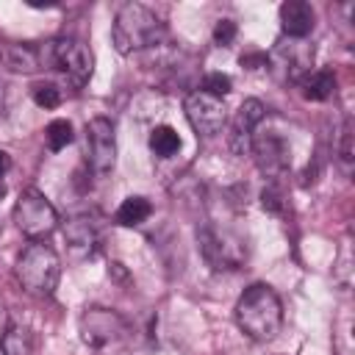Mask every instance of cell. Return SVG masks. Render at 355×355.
<instances>
[{
    "instance_id": "cell-10",
    "label": "cell",
    "mask_w": 355,
    "mask_h": 355,
    "mask_svg": "<svg viewBox=\"0 0 355 355\" xmlns=\"http://www.w3.org/2000/svg\"><path fill=\"white\" fill-rule=\"evenodd\" d=\"M250 153H252L261 175H266L272 183H277L291 166V144L275 130L255 133L252 144H250Z\"/></svg>"
},
{
    "instance_id": "cell-28",
    "label": "cell",
    "mask_w": 355,
    "mask_h": 355,
    "mask_svg": "<svg viewBox=\"0 0 355 355\" xmlns=\"http://www.w3.org/2000/svg\"><path fill=\"white\" fill-rule=\"evenodd\" d=\"M0 355H6V349H3V344H0Z\"/></svg>"
},
{
    "instance_id": "cell-16",
    "label": "cell",
    "mask_w": 355,
    "mask_h": 355,
    "mask_svg": "<svg viewBox=\"0 0 355 355\" xmlns=\"http://www.w3.org/2000/svg\"><path fill=\"white\" fill-rule=\"evenodd\" d=\"M147 144H150L153 155H158V158H172V155L180 150V136H178L175 128H169V125H158V128L150 130Z\"/></svg>"
},
{
    "instance_id": "cell-13",
    "label": "cell",
    "mask_w": 355,
    "mask_h": 355,
    "mask_svg": "<svg viewBox=\"0 0 355 355\" xmlns=\"http://www.w3.org/2000/svg\"><path fill=\"white\" fill-rule=\"evenodd\" d=\"M64 239H67V247H69V252L75 258H89L97 250V227L86 216L69 219L64 225Z\"/></svg>"
},
{
    "instance_id": "cell-19",
    "label": "cell",
    "mask_w": 355,
    "mask_h": 355,
    "mask_svg": "<svg viewBox=\"0 0 355 355\" xmlns=\"http://www.w3.org/2000/svg\"><path fill=\"white\" fill-rule=\"evenodd\" d=\"M336 161L341 166L344 175H352V164H355V153H352V119H344L341 133H338V147H336Z\"/></svg>"
},
{
    "instance_id": "cell-20",
    "label": "cell",
    "mask_w": 355,
    "mask_h": 355,
    "mask_svg": "<svg viewBox=\"0 0 355 355\" xmlns=\"http://www.w3.org/2000/svg\"><path fill=\"white\" fill-rule=\"evenodd\" d=\"M31 97L39 108H58L61 105V89L55 83H36L31 89Z\"/></svg>"
},
{
    "instance_id": "cell-4",
    "label": "cell",
    "mask_w": 355,
    "mask_h": 355,
    "mask_svg": "<svg viewBox=\"0 0 355 355\" xmlns=\"http://www.w3.org/2000/svg\"><path fill=\"white\" fill-rule=\"evenodd\" d=\"M39 50H42V67L61 69L72 86H83L92 78L94 61H92V53H89V47L83 42L61 36L55 42H47Z\"/></svg>"
},
{
    "instance_id": "cell-9",
    "label": "cell",
    "mask_w": 355,
    "mask_h": 355,
    "mask_svg": "<svg viewBox=\"0 0 355 355\" xmlns=\"http://www.w3.org/2000/svg\"><path fill=\"white\" fill-rule=\"evenodd\" d=\"M183 111H186V119L191 125V130L202 139H211L216 133H222L225 122H227V114H225V103L219 97H211L205 92H189L186 100H183Z\"/></svg>"
},
{
    "instance_id": "cell-22",
    "label": "cell",
    "mask_w": 355,
    "mask_h": 355,
    "mask_svg": "<svg viewBox=\"0 0 355 355\" xmlns=\"http://www.w3.org/2000/svg\"><path fill=\"white\" fill-rule=\"evenodd\" d=\"M3 349H6V355H28V338H25V330H19V327H8V333L3 336Z\"/></svg>"
},
{
    "instance_id": "cell-6",
    "label": "cell",
    "mask_w": 355,
    "mask_h": 355,
    "mask_svg": "<svg viewBox=\"0 0 355 355\" xmlns=\"http://www.w3.org/2000/svg\"><path fill=\"white\" fill-rule=\"evenodd\" d=\"M86 161L89 169L97 178H105L114 172L116 164V136L114 125L105 116H94L86 122Z\"/></svg>"
},
{
    "instance_id": "cell-11",
    "label": "cell",
    "mask_w": 355,
    "mask_h": 355,
    "mask_svg": "<svg viewBox=\"0 0 355 355\" xmlns=\"http://www.w3.org/2000/svg\"><path fill=\"white\" fill-rule=\"evenodd\" d=\"M263 114H266V108H263V103L255 100V97H250V100H244V103L239 105V111H236V116H233V122H230V136H227L233 155H247V153H250L255 128H258V122L263 119Z\"/></svg>"
},
{
    "instance_id": "cell-26",
    "label": "cell",
    "mask_w": 355,
    "mask_h": 355,
    "mask_svg": "<svg viewBox=\"0 0 355 355\" xmlns=\"http://www.w3.org/2000/svg\"><path fill=\"white\" fill-rule=\"evenodd\" d=\"M8 169H11V155H8L6 150H0V178H3Z\"/></svg>"
},
{
    "instance_id": "cell-18",
    "label": "cell",
    "mask_w": 355,
    "mask_h": 355,
    "mask_svg": "<svg viewBox=\"0 0 355 355\" xmlns=\"http://www.w3.org/2000/svg\"><path fill=\"white\" fill-rule=\"evenodd\" d=\"M72 139H75V133H72V122L69 119H53L44 128V141H47V150L50 153L64 150L67 144H72Z\"/></svg>"
},
{
    "instance_id": "cell-8",
    "label": "cell",
    "mask_w": 355,
    "mask_h": 355,
    "mask_svg": "<svg viewBox=\"0 0 355 355\" xmlns=\"http://www.w3.org/2000/svg\"><path fill=\"white\" fill-rule=\"evenodd\" d=\"M197 247H200V255L202 261L214 269V272H233L241 266V244L227 236V233H219L216 227L205 225V227H197Z\"/></svg>"
},
{
    "instance_id": "cell-7",
    "label": "cell",
    "mask_w": 355,
    "mask_h": 355,
    "mask_svg": "<svg viewBox=\"0 0 355 355\" xmlns=\"http://www.w3.org/2000/svg\"><path fill=\"white\" fill-rule=\"evenodd\" d=\"M128 336V322L108 308H86L80 313V338L83 344L103 349Z\"/></svg>"
},
{
    "instance_id": "cell-1",
    "label": "cell",
    "mask_w": 355,
    "mask_h": 355,
    "mask_svg": "<svg viewBox=\"0 0 355 355\" xmlns=\"http://www.w3.org/2000/svg\"><path fill=\"white\" fill-rule=\"evenodd\" d=\"M233 316H236L239 330L247 338H252L258 344H266L283 327V302H280V297L275 294L272 286L252 283L239 297V302L233 308Z\"/></svg>"
},
{
    "instance_id": "cell-21",
    "label": "cell",
    "mask_w": 355,
    "mask_h": 355,
    "mask_svg": "<svg viewBox=\"0 0 355 355\" xmlns=\"http://www.w3.org/2000/svg\"><path fill=\"white\" fill-rule=\"evenodd\" d=\"M230 89H233V80H230L227 75H222V72H208V75L202 78V89H200V92H205V94L222 100L225 94H230Z\"/></svg>"
},
{
    "instance_id": "cell-3",
    "label": "cell",
    "mask_w": 355,
    "mask_h": 355,
    "mask_svg": "<svg viewBox=\"0 0 355 355\" xmlns=\"http://www.w3.org/2000/svg\"><path fill=\"white\" fill-rule=\"evenodd\" d=\"M58 277H61V261H58L53 247L42 244V241H33L19 252L17 280L22 283V288L28 294L50 297L58 286Z\"/></svg>"
},
{
    "instance_id": "cell-25",
    "label": "cell",
    "mask_w": 355,
    "mask_h": 355,
    "mask_svg": "<svg viewBox=\"0 0 355 355\" xmlns=\"http://www.w3.org/2000/svg\"><path fill=\"white\" fill-rule=\"evenodd\" d=\"M266 64H269V58L263 53H247V55H241V67H247V69H258V67H266Z\"/></svg>"
},
{
    "instance_id": "cell-24",
    "label": "cell",
    "mask_w": 355,
    "mask_h": 355,
    "mask_svg": "<svg viewBox=\"0 0 355 355\" xmlns=\"http://www.w3.org/2000/svg\"><path fill=\"white\" fill-rule=\"evenodd\" d=\"M261 205H263L266 211H272V214H280V211L286 208V200H283V191H280L277 183H269V186L261 191Z\"/></svg>"
},
{
    "instance_id": "cell-5",
    "label": "cell",
    "mask_w": 355,
    "mask_h": 355,
    "mask_svg": "<svg viewBox=\"0 0 355 355\" xmlns=\"http://www.w3.org/2000/svg\"><path fill=\"white\" fill-rule=\"evenodd\" d=\"M14 225L22 236L39 241V239H47L55 227H58V211L53 208V202L39 191V189H25L19 194V200L14 202Z\"/></svg>"
},
{
    "instance_id": "cell-15",
    "label": "cell",
    "mask_w": 355,
    "mask_h": 355,
    "mask_svg": "<svg viewBox=\"0 0 355 355\" xmlns=\"http://www.w3.org/2000/svg\"><path fill=\"white\" fill-rule=\"evenodd\" d=\"M150 214H153L150 200L141 197V194H130V197L122 200V205L116 208L114 219H116V225H122V227H136V225H141Z\"/></svg>"
},
{
    "instance_id": "cell-12",
    "label": "cell",
    "mask_w": 355,
    "mask_h": 355,
    "mask_svg": "<svg viewBox=\"0 0 355 355\" xmlns=\"http://www.w3.org/2000/svg\"><path fill=\"white\" fill-rule=\"evenodd\" d=\"M313 22H316V14H313L311 3H305V0H286L280 6V28H283V36H288V39H305L313 31Z\"/></svg>"
},
{
    "instance_id": "cell-17",
    "label": "cell",
    "mask_w": 355,
    "mask_h": 355,
    "mask_svg": "<svg viewBox=\"0 0 355 355\" xmlns=\"http://www.w3.org/2000/svg\"><path fill=\"white\" fill-rule=\"evenodd\" d=\"M8 67L14 72H36L42 69V50L31 44H14L8 47Z\"/></svg>"
},
{
    "instance_id": "cell-23",
    "label": "cell",
    "mask_w": 355,
    "mask_h": 355,
    "mask_svg": "<svg viewBox=\"0 0 355 355\" xmlns=\"http://www.w3.org/2000/svg\"><path fill=\"white\" fill-rule=\"evenodd\" d=\"M236 33H239V28H236L233 19H219L214 25V44L216 47H230L233 39H236Z\"/></svg>"
},
{
    "instance_id": "cell-2",
    "label": "cell",
    "mask_w": 355,
    "mask_h": 355,
    "mask_svg": "<svg viewBox=\"0 0 355 355\" xmlns=\"http://www.w3.org/2000/svg\"><path fill=\"white\" fill-rule=\"evenodd\" d=\"M164 33H166L164 19L144 3H125L116 11L114 25H111V42H114L116 53H122V55L158 47Z\"/></svg>"
},
{
    "instance_id": "cell-14",
    "label": "cell",
    "mask_w": 355,
    "mask_h": 355,
    "mask_svg": "<svg viewBox=\"0 0 355 355\" xmlns=\"http://www.w3.org/2000/svg\"><path fill=\"white\" fill-rule=\"evenodd\" d=\"M300 89L305 100H313V103L330 100L336 94V75L330 69H313L300 80Z\"/></svg>"
},
{
    "instance_id": "cell-27",
    "label": "cell",
    "mask_w": 355,
    "mask_h": 355,
    "mask_svg": "<svg viewBox=\"0 0 355 355\" xmlns=\"http://www.w3.org/2000/svg\"><path fill=\"white\" fill-rule=\"evenodd\" d=\"M6 197V183H3V178H0V200Z\"/></svg>"
}]
</instances>
